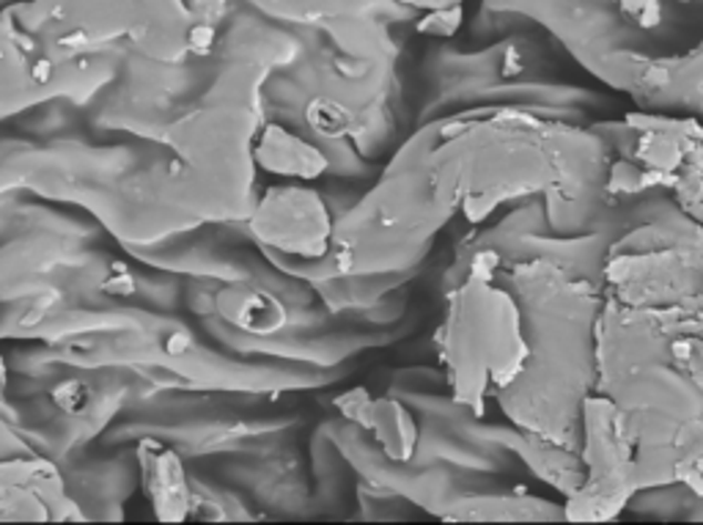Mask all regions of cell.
<instances>
[{"mask_svg":"<svg viewBox=\"0 0 703 525\" xmlns=\"http://www.w3.org/2000/svg\"><path fill=\"white\" fill-rule=\"evenodd\" d=\"M258 160L273 174L297 179H316L327 165L325 154L294 138L292 132L281 130V127H269L264 132L262 143H258Z\"/></svg>","mask_w":703,"mask_h":525,"instance_id":"cell-3","label":"cell"},{"mask_svg":"<svg viewBox=\"0 0 703 525\" xmlns=\"http://www.w3.org/2000/svg\"><path fill=\"white\" fill-rule=\"evenodd\" d=\"M305 119H308L310 130L322 138H342L355 124V117H352L349 108L330 100V97H319V100L310 102L308 111H305Z\"/></svg>","mask_w":703,"mask_h":525,"instance_id":"cell-5","label":"cell"},{"mask_svg":"<svg viewBox=\"0 0 703 525\" xmlns=\"http://www.w3.org/2000/svg\"><path fill=\"white\" fill-rule=\"evenodd\" d=\"M102 290H105L108 294H113V297H130V294L137 292V286H135V279H132L130 270L116 267V270H113V273L105 279V284H102Z\"/></svg>","mask_w":703,"mask_h":525,"instance_id":"cell-8","label":"cell"},{"mask_svg":"<svg viewBox=\"0 0 703 525\" xmlns=\"http://www.w3.org/2000/svg\"><path fill=\"white\" fill-rule=\"evenodd\" d=\"M50 74H53V67H50V61H39L37 69H33V80H37V83H48Z\"/></svg>","mask_w":703,"mask_h":525,"instance_id":"cell-10","label":"cell"},{"mask_svg":"<svg viewBox=\"0 0 703 525\" xmlns=\"http://www.w3.org/2000/svg\"><path fill=\"white\" fill-rule=\"evenodd\" d=\"M53 402H55V407L63 410V413H69V415L83 413V410L89 407V402H91L89 383H83V380H78V377L63 380V383H59L53 388Z\"/></svg>","mask_w":703,"mask_h":525,"instance_id":"cell-6","label":"cell"},{"mask_svg":"<svg viewBox=\"0 0 703 525\" xmlns=\"http://www.w3.org/2000/svg\"><path fill=\"white\" fill-rule=\"evenodd\" d=\"M256 226L267 245L297 256H319L327 245L330 218L308 190H275L258 210Z\"/></svg>","mask_w":703,"mask_h":525,"instance_id":"cell-1","label":"cell"},{"mask_svg":"<svg viewBox=\"0 0 703 525\" xmlns=\"http://www.w3.org/2000/svg\"><path fill=\"white\" fill-rule=\"evenodd\" d=\"M163 347L169 355H184L190 350V336L182 331H171L169 336L163 339Z\"/></svg>","mask_w":703,"mask_h":525,"instance_id":"cell-9","label":"cell"},{"mask_svg":"<svg viewBox=\"0 0 703 525\" xmlns=\"http://www.w3.org/2000/svg\"><path fill=\"white\" fill-rule=\"evenodd\" d=\"M217 311L232 322L234 327L256 336H269L286 325V309L278 297L264 290L251 286H232L217 297Z\"/></svg>","mask_w":703,"mask_h":525,"instance_id":"cell-2","label":"cell"},{"mask_svg":"<svg viewBox=\"0 0 703 525\" xmlns=\"http://www.w3.org/2000/svg\"><path fill=\"white\" fill-rule=\"evenodd\" d=\"M338 410L344 413V418L355 421V424H363L368 426V421H371V410H374V402L368 400L366 391H349V394H344L342 400H338Z\"/></svg>","mask_w":703,"mask_h":525,"instance_id":"cell-7","label":"cell"},{"mask_svg":"<svg viewBox=\"0 0 703 525\" xmlns=\"http://www.w3.org/2000/svg\"><path fill=\"white\" fill-rule=\"evenodd\" d=\"M368 426H371L390 460L410 457L415 441H418V430H415L412 415L405 407H399L396 402H374Z\"/></svg>","mask_w":703,"mask_h":525,"instance_id":"cell-4","label":"cell"}]
</instances>
